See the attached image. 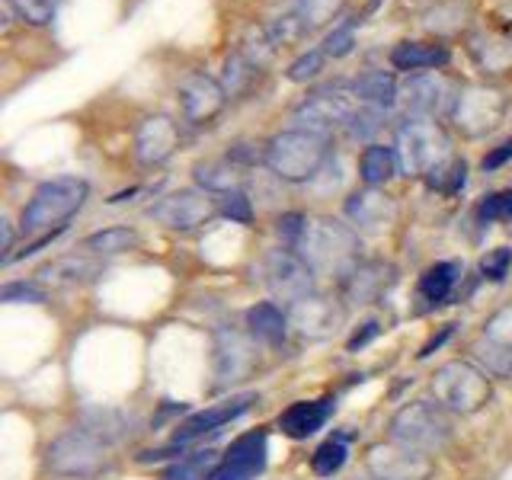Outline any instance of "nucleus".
I'll list each match as a JSON object with an SVG mask.
<instances>
[{
	"label": "nucleus",
	"instance_id": "21",
	"mask_svg": "<svg viewBox=\"0 0 512 480\" xmlns=\"http://www.w3.org/2000/svg\"><path fill=\"white\" fill-rule=\"evenodd\" d=\"M330 413H333V400L330 397L301 400V404H292L279 416V429L285 432V436H292V439H308L330 420Z\"/></svg>",
	"mask_w": 512,
	"mask_h": 480
},
{
	"label": "nucleus",
	"instance_id": "46",
	"mask_svg": "<svg viewBox=\"0 0 512 480\" xmlns=\"http://www.w3.org/2000/svg\"><path fill=\"white\" fill-rule=\"evenodd\" d=\"M0 301H7V304H42L45 295L39 292L36 285L16 282V285H7L4 292H0Z\"/></svg>",
	"mask_w": 512,
	"mask_h": 480
},
{
	"label": "nucleus",
	"instance_id": "24",
	"mask_svg": "<svg viewBox=\"0 0 512 480\" xmlns=\"http://www.w3.org/2000/svg\"><path fill=\"white\" fill-rule=\"evenodd\" d=\"M445 45H426V42H400L391 52V64L397 71H426V68H445L448 64Z\"/></svg>",
	"mask_w": 512,
	"mask_h": 480
},
{
	"label": "nucleus",
	"instance_id": "1",
	"mask_svg": "<svg viewBox=\"0 0 512 480\" xmlns=\"http://www.w3.org/2000/svg\"><path fill=\"white\" fill-rule=\"evenodd\" d=\"M295 250L314 272H330L343 282L359 266V237L340 221H308Z\"/></svg>",
	"mask_w": 512,
	"mask_h": 480
},
{
	"label": "nucleus",
	"instance_id": "28",
	"mask_svg": "<svg viewBox=\"0 0 512 480\" xmlns=\"http://www.w3.org/2000/svg\"><path fill=\"white\" fill-rule=\"evenodd\" d=\"M394 173H397V154H394V148H384V144H372V148H365V154L359 160V176L368 186L388 183Z\"/></svg>",
	"mask_w": 512,
	"mask_h": 480
},
{
	"label": "nucleus",
	"instance_id": "43",
	"mask_svg": "<svg viewBox=\"0 0 512 480\" xmlns=\"http://www.w3.org/2000/svg\"><path fill=\"white\" fill-rule=\"evenodd\" d=\"M509 266H512V250L509 247H496L493 253H487L484 260H480V272H484V279H493V282H503L509 276Z\"/></svg>",
	"mask_w": 512,
	"mask_h": 480
},
{
	"label": "nucleus",
	"instance_id": "7",
	"mask_svg": "<svg viewBox=\"0 0 512 480\" xmlns=\"http://www.w3.org/2000/svg\"><path fill=\"white\" fill-rule=\"evenodd\" d=\"M48 468L64 477H93L106 468V442L87 429H74L48 445Z\"/></svg>",
	"mask_w": 512,
	"mask_h": 480
},
{
	"label": "nucleus",
	"instance_id": "15",
	"mask_svg": "<svg viewBox=\"0 0 512 480\" xmlns=\"http://www.w3.org/2000/svg\"><path fill=\"white\" fill-rule=\"evenodd\" d=\"M368 471L375 480H426L432 464L423 452H413L407 445H378L368 455Z\"/></svg>",
	"mask_w": 512,
	"mask_h": 480
},
{
	"label": "nucleus",
	"instance_id": "22",
	"mask_svg": "<svg viewBox=\"0 0 512 480\" xmlns=\"http://www.w3.org/2000/svg\"><path fill=\"white\" fill-rule=\"evenodd\" d=\"M103 272V266L90 260V256H61V260L55 263H45L39 272H36V279L42 285H52V288H61V285H77V282H90L96 279Z\"/></svg>",
	"mask_w": 512,
	"mask_h": 480
},
{
	"label": "nucleus",
	"instance_id": "30",
	"mask_svg": "<svg viewBox=\"0 0 512 480\" xmlns=\"http://www.w3.org/2000/svg\"><path fill=\"white\" fill-rule=\"evenodd\" d=\"M461 276V263H436V266H429L423 272V279H420V295L432 304H439L445 301L448 295H452V288Z\"/></svg>",
	"mask_w": 512,
	"mask_h": 480
},
{
	"label": "nucleus",
	"instance_id": "48",
	"mask_svg": "<svg viewBox=\"0 0 512 480\" xmlns=\"http://www.w3.org/2000/svg\"><path fill=\"white\" fill-rule=\"evenodd\" d=\"M378 333H381V324H378V320H365V324H362V330H356V333L349 336L346 349H349V352H359V349H362L365 343H372Z\"/></svg>",
	"mask_w": 512,
	"mask_h": 480
},
{
	"label": "nucleus",
	"instance_id": "42",
	"mask_svg": "<svg viewBox=\"0 0 512 480\" xmlns=\"http://www.w3.org/2000/svg\"><path fill=\"white\" fill-rule=\"evenodd\" d=\"M324 52H317V48H314V52H304L298 61H292V64H288V80H295V84H304V80H311V77H317L320 71H324Z\"/></svg>",
	"mask_w": 512,
	"mask_h": 480
},
{
	"label": "nucleus",
	"instance_id": "8",
	"mask_svg": "<svg viewBox=\"0 0 512 480\" xmlns=\"http://www.w3.org/2000/svg\"><path fill=\"white\" fill-rule=\"evenodd\" d=\"M458 84L445 74H413L400 87V106H404L407 119H432L442 112H452L458 103Z\"/></svg>",
	"mask_w": 512,
	"mask_h": 480
},
{
	"label": "nucleus",
	"instance_id": "41",
	"mask_svg": "<svg viewBox=\"0 0 512 480\" xmlns=\"http://www.w3.org/2000/svg\"><path fill=\"white\" fill-rule=\"evenodd\" d=\"M477 218L480 221H512V189L487 196L477 205Z\"/></svg>",
	"mask_w": 512,
	"mask_h": 480
},
{
	"label": "nucleus",
	"instance_id": "12",
	"mask_svg": "<svg viewBox=\"0 0 512 480\" xmlns=\"http://www.w3.org/2000/svg\"><path fill=\"white\" fill-rule=\"evenodd\" d=\"M266 468V432L253 429L247 436H240L231 442V448L218 461V468L212 471L208 480H253L260 477Z\"/></svg>",
	"mask_w": 512,
	"mask_h": 480
},
{
	"label": "nucleus",
	"instance_id": "11",
	"mask_svg": "<svg viewBox=\"0 0 512 480\" xmlns=\"http://www.w3.org/2000/svg\"><path fill=\"white\" fill-rule=\"evenodd\" d=\"M352 112H356V106L349 103V96L340 93V87H327V90H317L311 93L308 100H304L298 109H295V128H304V132H314V135H324L330 138L333 128L340 125H349Z\"/></svg>",
	"mask_w": 512,
	"mask_h": 480
},
{
	"label": "nucleus",
	"instance_id": "45",
	"mask_svg": "<svg viewBox=\"0 0 512 480\" xmlns=\"http://www.w3.org/2000/svg\"><path fill=\"white\" fill-rule=\"evenodd\" d=\"M356 23H362L359 16L352 23L333 29L330 36L324 39V55H330V58H346L352 52V45H356V39H352V26H356Z\"/></svg>",
	"mask_w": 512,
	"mask_h": 480
},
{
	"label": "nucleus",
	"instance_id": "50",
	"mask_svg": "<svg viewBox=\"0 0 512 480\" xmlns=\"http://www.w3.org/2000/svg\"><path fill=\"white\" fill-rule=\"evenodd\" d=\"M448 336H452V327H442V333H439V336H432V340H429V343L423 346V352H420V359H429V356H432V352H436V349H439V346H442V343L448 340Z\"/></svg>",
	"mask_w": 512,
	"mask_h": 480
},
{
	"label": "nucleus",
	"instance_id": "23",
	"mask_svg": "<svg viewBox=\"0 0 512 480\" xmlns=\"http://www.w3.org/2000/svg\"><path fill=\"white\" fill-rule=\"evenodd\" d=\"M391 266H384V263H359L356 272L343 282L346 285V295L349 301H356V304H365V301H375L384 288L391 285Z\"/></svg>",
	"mask_w": 512,
	"mask_h": 480
},
{
	"label": "nucleus",
	"instance_id": "49",
	"mask_svg": "<svg viewBox=\"0 0 512 480\" xmlns=\"http://www.w3.org/2000/svg\"><path fill=\"white\" fill-rule=\"evenodd\" d=\"M509 160H512V138H506V141L500 144V148H493V151L484 157V170L493 173V170H500L503 164H509Z\"/></svg>",
	"mask_w": 512,
	"mask_h": 480
},
{
	"label": "nucleus",
	"instance_id": "10",
	"mask_svg": "<svg viewBox=\"0 0 512 480\" xmlns=\"http://www.w3.org/2000/svg\"><path fill=\"white\" fill-rule=\"evenodd\" d=\"M506 116V96L490 87H464L458 93V103L452 109V119L464 135H487Z\"/></svg>",
	"mask_w": 512,
	"mask_h": 480
},
{
	"label": "nucleus",
	"instance_id": "5",
	"mask_svg": "<svg viewBox=\"0 0 512 480\" xmlns=\"http://www.w3.org/2000/svg\"><path fill=\"white\" fill-rule=\"evenodd\" d=\"M448 436H452V420L445 416L442 404H429V400H413L391 420V439L423 455L439 452Z\"/></svg>",
	"mask_w": 512,
	"mask_h": 480
},
{
	"label": "nucleus",
	"instance_id": "31",
	"mask_svg": "<svg viewBox=\"0 0 512 480\" xmlns=\"http://www.w3.org/2000/svg\"><path fill=\"white\" fill-rule=\"evenodd\" d=\"M215 468H218V455L212 448H205V452L183 455L176 464H170L164 471V480H208Z\"/></svg>",
	"mask_w": 512,
	"mask_h": 480
},
{
	"label": "nucleus",
	"instance_id": "29",
	"mask_svg": "<svg viewBox=\"0 0 512 480\" xmlns=\"http://www.w3.org/2000/svg\"><path fill=\"white\" fill-rule=\"evenodd\" d=\"M84 429L100 442H119L132 432V420L119 410H84Z\"/></svg>",
	"mask_w": 512,
	"mask_h": 480
},
{
	"label": "nucleus",
	"instance_id": "25",
	"mask_svg": "<svg viewBox=\"0 0 512 480\" xmlns=\"http://www.w3.org/2000/svg\"><path fill=\"white\" fill-rule=\"evenodd\" d=\"M192 176H196V183L205 192H218V196H224V192H234V189H240V183H244V176H240V170H237V164L231 157L202 160V164H196V170H192Z\"/></svg>",
	"mask_w": 512,
	"mask_h": 480
},
{
	"label": "nucleus",
	"instance_id": "20",
	"mask_svg": "<svg viewBox=\"0 0 512 480\" xmlns=\"http://www.w3.org/2000/svg\"><path fill=\"white\" fill-rule=\"evenodd\" d=\"M346 215L362 231H381L394 221L397 205L391 202V196H384L375 186H368L362 192H352L346 202Z\"/></svg>",
	"mask_w": 512,
	"mask_h": 480
},
{
	"label": "nucleus",
	"instance_id": "9",
	"mask_svg": "<svg viewBox=\"0 0 512 480\" xmlns=\"http://www.w3.org/2000/svg\"><path fill=\"white\" fill-rule=\"evenodd\" d=\"M263 279L269 292L288 308L314 295V269L292 250H272L263 260Z\"/></svg>",
	"mask_w": 512,
	"mask_h": 480
},
{
	"label": "nucleus",
	"instance_id": "6",
	"mask_svg": "<svg viewBox=\"0 0 512 480\" xmlns=\"http://www.w3.org/2000/svg\"><path fill=\"white\" fill-rule=\"evenodd\" d=\"M436 404L455 413H477L490 400V378L471 362H448L432 375Z\"/></svg>",
	"mask_w": 512,
	"mask_h": 480
},
{
	"label": "nucleus",
	"instance_id": "35",
	"mask_svg": "<svg viewBox=\"0 0 512 480\" xmlns=\"http://www.w3.org/2000/svg\"><path fill=\"white\" fill-rule=\"evenodd\" d=\"M7 7H13L16 16L29 26H45V23H52L58 0H7Z\"/></svg>",
	"mask_w": 512,
	"mask_h": 480
},
{
	"label": "nucleus",
	"instance_id": "38",
	"mask_svg": "<svg viewBox=\"0 0 512 480\" xmlns=\"http://www.w3.org/2000/svg\"><path fill=\"white\" fill-rule=\"evenodd\" d=\"M381 122H384V109H378V106H362V109L352 112V119H349L346 128H349L352 138L365 141V138H372L378 132Z\"/></svg>",
	"mask_w": 512,
	"mask_h": 480
},
{
	"label": "nucleus",
	"instance_id": "36",
	"mask_svg": "<svg viewBox=\"0 0 512 480\" xmlns=\"http://www.w3.org/2000/svg\"><path fill=\"white\" fill-rule=\"evenodd\" d=\"M477 356L484 359L490 375H496V378H512V349L484 340V343L477 346Z\"/></svg>",
	"mask_w": 512,
	"mask_h": 480
},
{
	"label": "nucleus",
	"instance_id": "4",
	"mask_svg": "<svg viewBox=\"0 0 512 480\" xmlns=\"http://www.w3.org/2000/svg\"><path fill=\"white\" fill-rule=\"evenodd\" d=\"M330 154V141L324 135L304 132V128H288L266 144V164L269 170L288 183H304L324 167Z\"/></svg>",
	"mask_w": 512,
	"mask_h": 480
},
{
	"label": "nucleus",
	"instance_id": "27",
	"mask_svg": "<svg viewBox=\"0 0 512 480\" xmlns=\"http://www.w3.org/2000/svg\"><path fill=\"white\" fill-rule=\"evenodd\" d=\"M247 327L253 336H260L263 343H272L279 346L285 343V333H288V314H282L276 304H253V308L247 311Z\"/></svg>",
	"mask_w": 512,
	"mask_h": 480
},
{
	"label": "nucleus",
	"instance_id": "39",
	"mask_svg": "<svg viewBox=\"0 0 512 480\" xmlns=\"http://www.w3.org/2000/svg\"><path fill=\"white\" fill-rule=\"evenodd\" d=\"M218 212H221L224 218L237 221V224H250V221H253V205H250V199H247V192H240V189L224 192V196L218 199Z\"/></svg>",
	"mask_w": 512,
	"mask_h": 480
},
{
	"label": "nucleus",
	"instance_id": "34",
	"mask_svg": "<svg viewBox=\"0 0 512 480\" xmlns=\"http://www.w3.org/2000/svg\"><path fill=\"white\" fill-rule=\"evenodd\" d=\"M346 458H349L346 439H330V442H324V445H320L317 452H314L311 468H314L317 477H333V474L346 464Z\"/></svg>",
	"mask_w": 512,
	"mask_h": 480
},
{
	"label": "nucleus",
	"instance_id": "40",
	"mask_svg": "<svg viewBox=\"0 0 512 480\" xmlns=\"http://www.w3.org/2000/svg\"><path fill=\"white\" fill-rule=\"evenodd\" d=\"M464 180H468V164L464 160H452L442 173H436V176H429V186L432 189H439V192H445V196H455V192L464 186Z\"/></svg>",
	"mask_w": 512,
	"mask_h": 480
},
{
	"label": "nucleus",
	"instance_id": "16",
	"mask_svg": "<svg viewBox=\"0 0 512 480\" xmlns=\"http://www.w3.org/2000/svg\"><path fill=\"white\" fill-rule=\"evenodd\" d=\"M343 324V308L330 298L311 295L288 308V327H295L308 340H327Z\"/></svg>",
	"mask_w": 512,
	"mask_h": 480
},
{
	"label": "nucleus",
	"instance_id": "2",
	"mask_svg": "<svg viewBox=\"0 0 512 480\" xmlns=\"http://www.w3.org/2000/svg\"><path fill=\"white\" fill-rule=\"evenodd\" d=\"M397 170L407 176H436L452 164V141L445 128L432 119H407L394 141Z\"/></svg>",
	"mask_w": 512,
	"mask_h": 480
},
{
	"label": "nucleus",
	"instance_id": "32",
	"mask_svg": "<svg viewBox=\"0 0 512 480\" xmlns=\"http://www.w3.org/2000/svg\"><path fill=\"white\" fill-rule=\"evenodd\" d=\"M138 244V234L128 231V228H106L100 234H90L84 240V247L93 253H125Z\"/></svg>",
	"mask_w": 512,
	"mask_h": 480
},
{
	"label": "nucleus",
	"instance_id": "44",
	"mask_svg": "<svg viewBox=\"0 0 512 480\" xmlns=\"http://www.w3.org/2000/svg\"><path fill=\"white\" fill-rule=\"evenodd\" d=\"M484 336L496 346H506L512 349V308H503L500 314H493L484 327Z\"/></svg>",
	"mask_w": 512,
	"mask_h": 480
},
{
	"label": "nucleus",
	"instance_id": "19",
	"mask_svg": "<svg viewBox=\"0 0 512 480\" xmlns=\"http://www.w3.org/2000/svg\"><path fill=\"white\" fill-rule=\"evenodd\" d=\"M180 148V128L170 116H148L141 119L138 132H135V157L141 164H164L173 151Z\"/></svg>",
	"mask_w": 512,
	"mask_h": 480
},
{
	"label": "nucleus",
	"instance_id": "17",
	"mask_svg": "<svg viewBox=\"0 0 512 480\" xmlns=\"http://www.w3.org/2000/svg\"><path fill=\"white\" fill-rule=\"evenodd\" d=\"M253 404H256V394H234V397L221 400V404L208 407L202 413L186 416V420L176 426V432H173V445H186L192 439L205 436V432H215L218 426L237 420V416H244Z\"/></svg>",
	"mask_w": 512,
	"mask_h": 480
},
{
	"label": "nucleus",
	"instance_id": "18",
	"mask_svg": "<svg viewBox=\"0 0 512 480\" xmlns=\"http://www.w3.org/2000/svg\"><path fill=\"white\" fill-rule=\"evenodd\" d=\"M224 100H228V90H224L218 80L205 77V74H189L180 84V106H183V116L192 125L212 122L224 109Z\"/></svg>",
	"mask_w": 512,
	"mask_h": 480
},
{
	"label": "nucleus",
	"instance_id": "26",
	"mask_svg": "<svg viewBox=\"0 0 512 480\" xmlns=\"http://www.w3.org/2000/svg\"><path fill=\"white\" fill-rule=\"evenodd\" d=\"M352 93H356L365 106H378V109H391L397 103V96H400L397 80L388 71H368V74H362L356 84H352Z\"/></svg>",
	"mask_w": 512,
	"mask_h": 480
},
{
	"label": "nucleus",
	"instance_id": "37",
	"mask_svg": "<svg viewBox=\"0 0 512 480\" xmlns=\"http://www.w3.org/2000/svg\"><path fill=\"white\" fill-rule=\"evenodd\" d=\"M250 77H253V64L240 52H234L228 61H224V90H228V96H237L244 90L250 84Z\"/></svg>",
	"mask_w": 512,
	"mask_h": 480
},
{
	"label": "nucleus",
	"instance_id": "14",
	"mask_svg": "<svg viewBox=\"0 0 512 480\" xmlns=\"http://www.w3.org/2000/svg\"><path fill=\"white\" fill-rule=\"evenodd\" d=\"M256 343L253 336L224 327L215 333V375L218 381H240L256 368Z\"/></svg>",
	"mask_w": 512,
	"mask_h": 480
},
{
	"label": "nucleus",
	"instance_id": "33",
	"mask_svg": "<svg viewBox=\"0 0 512 480\" xmlns=\"http://www.w3.org/2000/svg\"><path fill=\"white\" fill-rule=\"evenodd\" d=\"M346 0H298V16L301 23L308 29H317V26H327L330 20H336V16L343 13Z\"/></svg>",
	"mask_w": 512,
	"mask_h": 480
},
{
	"label": "nucleus",
	"instance_id": "47",
	"mask_svg": "<svg viewBox=\"0 0 512 480\" xmlns=\"http://www.w3.org/2000/svg\"><path fill=\"white\" fill-rule=\"evenodd\" d=\"M304 228H308V218H301V215L292 212V215H282V218H279V228H276V231H279V237L285 240V244H292V247H295V244H298V237L304 234Z\"/></svg>",
	"mask_w": 512,
	"mask_h": 480
},
{
	"label": "nucleus",
	"instance_id": "3",
	"mask_svg": "<svg viewBox=\"0 0 512 480\" xmlns=\"http://www.w3.org/2000/svg\"><path fill=\"white\" fill-rule=\"evenodd\" d=\"M87 196H90V186L84 180H77V176H58V180L42 183L32 192L29 205L23 208V231L52 234L64 228V221L84 208Z\"/></svg>",
	"mask_w": 512,
	"mask_h": 480
},
{
	"label": "nucleus",
	"instance_id": "13",
	"mask_svg": "<svg viewBox=\"0 0 512 480\" xmlns=\"http://www.w3.org/2000/svg\"><path fill=\"white\" fill-rule=\"evenodd\" d=\"M215 202L205 196V192H176V196H167L160 199L157 205L148 208V215L160 224H167V228L173 231H192L199 228V224H205L208 218L215 215Z\"/></svg>",
	"mask_w": 512,
	"mask_h": 480
}]
</instances>
